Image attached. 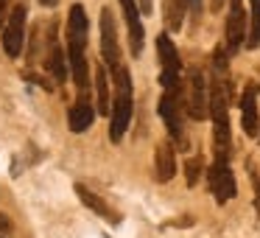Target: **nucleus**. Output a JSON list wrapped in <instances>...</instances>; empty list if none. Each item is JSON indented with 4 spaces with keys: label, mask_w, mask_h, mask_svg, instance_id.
<instances>
[{
    "label": "nucleus",
    "mask_w": 260,
    "mask_h": 238,
    "mask_svg": "<svg viewBox=\"0 0 260 238\" xmlns=\"http://www.w3.org/2000/svg\"><path fill=\"white\" fill-rule=\"evenodd\" d=\"M92 121H95V109L90 107V98H79L68 112L70 132H76V135H79V132H87L92 126Z\"/></svg>",
    "instance_id": "4468645a"
},
{
    "label": "nucleus",
    "mask_w": 260,
    "mask_h": 238,
    "mask_svg": "<svg viewBox=\"0 0 260 238\" xmlns=\"http://www.w3.org/2000/svg\"><path fill=\"white\" fill-rule=\"evenodd\" d=\"M249 176L254 182V204H257V213H260V174L257 171H249Z\"/></svg>",
    "instance_id": "412c9836"
},
{
    "label": "nucleus",
    "mask_w": 260,
    "mask_h": 238,
    "mask_svg": "<svg viewBox=\"0 0 260 238\" xmlns=\"http://www.w3.org/2000/svg\"><path fill=\"white\" fill-rule=\"evenodd\" d=\"M241 121H243V132L246 135H257V87L246 84L241 96Z\"/></svg>",
    "instance_id": "f8f14e48"
},
{
    "label": "nucleus",
    "mask_w": 260,
    "mask_h": 238,
    "mask_svg": "<svg viewBox=\"0 0 260 238\" xmlns=\"http://www.w3.org/2000/svg\"><path fill=\"white\" fill-rule=\"evenodd\" d=\"M185 6L190 9V12L196 14V17H199V14H202V0H185Z\"/></svg>",
    "instance_id": "5701e85b"
},
{
    "label": "nucleus",
    "mask_w": 260,
    "mask_h": 238,
    "mask_svg": "<svg viewBox=\"0 0 260 238\" xmlns=\"http://www.w3.org/2000/svg\"><path fill=\"white\" fill-rule=\"evenodd\" d=\"M101 53H104V65L112 68V73L120 65V48H118V31H115V20H112V12L104 9L101 12Z\"/></svg>",
    "instance_id": "423d86ee"
},
{
    "label": "nucleus",
    "mask_w": 260,
    "mask_h": 238,
    "mask_svg": "<svg viewBox=\"0 0 260 238\" xmlns=\"http://www.w3.org/2000/svg\"><path fill=\"white\" fill-rule=\"evenodd\" d=\"M199 174H202V157L187 160V163H185V180H187V185H196Z\"/></svg>",
    "instance_id": "aec40b11"
},
{
    "label": "nucleus",
    "mask_w": 260,
    "mask_h": 238,
    "mask_svg": "<svg viewBox=\"0 0 260 238\" xmlns=\"http://www.w3.org/2000/svg\"><path fill=\"white\" fill-rule=\"evenodd\" d=\"M25 20H28V6L25 3H17L9 14V23H6V31H3V51L9 56H20L23 53V45H25Z\"/></svg>",
    "instance_id": "20e7f679"
},
{
    "label": "nucleus",
    "mask_w": 260,
    "mask_h": 238,
    "mask_svg": "<svg viewBox=\"0 0 260 238\" xmlns=\"http://www.w3.org/2000/svg\"><path fill=\"white\" fill-rule=\"evenodd\" d=\"M9 23V0H0V25Z\"/></svg>",
    "instance_id": "4be33fe9"
},
{
    "label": "nucleus",
    "mask_w": 260,
    "mask_h": 238,
    "mask_svg": "<svg viewBox=\"0 0 260 238\" xmlns=\"http://www.w3.org/2000/svg\"><path fill=\"white\" fill-rule=\"evenodd\" d=\"M76 193H79V199H81V202H84V204H87V207H90L95 216H101V219L112 221V224H118V221H120V216L115 213V210L109 207V204L104 202V199L98 196V193H92L87 185H81V182H79V185H76Z\"/></svg>",
    "instance_id": "2eb2a0df"
},
{
    "label": "nucleus",
    "mask_w": 260,
    "mask_h": 238,
    "mask_svg": "<svg viewBox=\"0 0 260 238\" xmlns=\"http://www.w3.org/2000/svg\"><path fill=\"white\" fill-rule=\"evenodd\" d=\"M221 3H224V0H213V9H221Z\"/></svg>",
    "instance_id": "bb28decb"
},
{
    "label": "nucleus",
    "mask_w": 260,
    "mask_h": 238,
    "mask_svg": "<svg viewBox=\"0 0 260 238\" xmlns=\"http://www.w3.org/2000/svg\"><path fill=\"white\" fill-rule=\"evenodd\" d=\"M40 3H42V6H48V9H53V6L59 3V0H40Z\"/></svg>",
    "instance_id": "a878e982"
},
{
    "label": "nucleus",
    "mask_w": 260,
    "mask_h": 238,
    "mask_svg": "<svg viewBox=\"0 0 260 238\" xmlns=\"http://www.w3.org/2000/svg\"><path fill=\"white\" fill-rule=\"evenodd\" d=\"M207 176H210V191H213V196L218 204L230 202V199L235 196V176H232L230 163H226L224 157H215V163H213V168H210Z\"/></svg>",
    "instance_id": "39448f33"
},
{
    "label": "nucleus",
    "mask_w": 260,
    "mask_h": 238,
    "mask_svg": "<svg viewBox=\"0 0 260 238\" xmlns=\"http://www.w3.org/2000/svg\"><path fill=\"white\" fill-rule=\"evenodd\" d=\"M87 45V14L76 3L68 14V51H84Z\"/></svg>",
    "instance_id": "1a4fd4ad"
},
{
    "label": "nucleus",
    "mask_w": 260,
    "mask_h": 238,
    "mask_svg": "<svg viewBox=\"0 0 260 238\" xmlns=\"http://www.w3.org/2000/svg\"><path fill=\"white\" fill-rule=\"evenodd\" d=\"M112 76H115V101H112V118H109V137H112V143H118L132 121V79L126 68H118Z\"/></svg>",
    "instance_id": "f03ea898"
},
{
    "label": "nucleus",
    "mask_w": 260,
    "mask_h": 238,
    "mask_svg": "<svg viewBox=\"0 0 260 238\" xmlns=\"http://www.w3.org/2000/svg\"><path fill=\"white\" fill-rule=\"evenodd\" d=\"M68 59H64V53H62V48H59V42H56V37H51V51H48V68H51V73H53V79L56 81H64L68 79Z\"/></svg>",
    "instance_id": "f3484780"
},
{
    "label": "nucleus",
    "mask_w": 260,
    "mask_h": 238,
    "mask_svg": "<svg viewBox=\"0 0 260 238\" xmlns=\"http://www.w3.org/2000/svg\"><path fill=\"white\" fill-rule=\"evenodd\" d=\"M120 9H123V17H126V25H129V45H132V53L140 56L143 51V23H140V6L135 0H120Z\"/></svg>",
    "instance_id": "9d476101"
},
{
    "label": "nucleus",
    "mask_w": 260,
    "mask_h": 238,
    "mask_svg": "<svg viewBox=\"0 0 260 238\" xmlns=\"http://www.w3.org/2000/svg\"><path fill=\"white\" fill-rule=\"evenodd\" d=\"M230 96H226V79L213 76L210 81V115H213V132H215V157H230Z\"/></svg>",
    "instance_id": "f257e3e1"
},
{
    "label": "nucleus",
    "mask_w": 260,
    "mask_h": 238,
    "mask_svg": "<svg viewBox=\"0 0 260 238\" xmlns=\"http://www.w3.org/2000/svg\"><path fill=\"white\" fill-rule=\"evenodd\" d=\"M95 93H98V112L109 115L112 112V101H109V79H107V68L104 65L95 68Z\"/></svg>",
    "instance_id": "dca6fc26"
},
{
    "label": "nucleus",
    "mask_w": 260,
    "mask_h": 238,
    "mask_svg": "<svg viewBox=\"0 0 260 238\" xmlns=\"http://www.w3.org/2000/svg\"><path fill=\"white\" fill-rule=\"evenodd\" d=\"M226 48L230 53H235L243 45L246 37V12H243V0H230V14H226Z\"/></svg>",
    "instance_id": "6e6552de"
},
{
    "label": "nucleus",
    "mask_w": 260,
    "mask_h": 238,
    "mask_svg": "<svg viewBox=\"0 0 260 238\" xmlns=\"http://www.w3.org/2000/svg\"><path fill=\"white\" fill-rule=\"evenodd\" d=\"M9 230H12V224H9V219H6V216L0 213V232H9Z\"/></svg>",
    "instance_id": "393cba45"
},
{
    "label": "nucleus",
    "mask_w": 260,
    "mask_h": 238,
    "mask_svg": "<svg viewBox=\"0 0 260 238\" xmlns=\"http://www.w3.org/2000/svg\"><path fill=\"white\" fill-rule=\"evenodd\" d=\"M159 118L165 121L171 137L185 148L187 140H185V129H182V98H174V96H165L162 93V98H159Z\"/></svg>",
    "instance_id": "0eeeda50"
},
{
    "label": "nucleus",
    "mask_w": 260,
    "mask_h": 238,
    "mask_svg": "<svg viewBox=\"0 0 260 238\" xmlns=\"http://www.w3.org/2000/svg\"><path fill=\"white\" fill-rule=\"evenodd\" d=\"M157 56H159V65H162V76H179L182 62H179V53H176L168 34L157 37Z\"/></svg>",
    "instance_id": "ddd939ff"
},
{
    "label": "nucleus",
    "mask_w": 260,
    "mask_h": 238,
    "mask_svg": "<svg viewBox=\"0 0 260 238\" xmlns=\"http://www.w3.org/2000/svg\"><path fill=\"white\" fill-rule=\"evenodd\" d=\"M0 238H3V235H0Z\"/></svg>",
    "instance_id": "cd10ccee"
},
{
    "label": "nucleus",
    "mask_w": 260,
    "mask_h": 238,
    "mask_svg": "<svg viewBox=\"0 0 260 238\" xmlns=\"http://www.w3.org/2000/svg\"><path fill=\"white\" fill-rule=\"evenodd\" d=\"M176 174V157H174V146L168 140L157 143V152H154V176L157 182H171Z\"/></svg>",
    "instance_id": "9b49d317"
},
{
    "label": "nucleus",
    "mask_w": 260,
    "mask_h": 238,
    "mask_svg": "<svg viewBox=\"0 0 260 238\" xmlns=\"http://www.w3.org/2000/svg\"><path fill=\"white\" fill-rule=\"evenodd\" d=\"M137 6H140V12H143V14H151L154 0H137Z\"/></svg>",
    "instance_id": "b1692460"
},
{
    "label": "nucleus",
    "mask_w": 260,
    "mask_h": 238,
    "mask_svg": "<svg viewBox=\"0 0 260 238\" xmlns=\"http://www.w3.org/2000/svg\"><path fill=\"white\" fill-rule=\"evenodd\" d=\"M185 0H165V23L171 31H179L185 23Z\"/></svg>",
    "instance_id": "a211bd4d"
},
{
    "label": "nucleus",
    "mask_w": 260,
    "mask_h": 238,
    "mask_svg": "<svg viewBox=\"0 0 260 238\" xmlns=\"http://www.w3.org/2000/svg\"><path fill=\"white\" fill-rule=\"evenodd\" d=\"M252 6V17H249V37H246V48H257L260 45V0H249Z\"/></svg>",
    "instance_id": "6ab92c4d"
},
{
    "label": "nucleus",
    "mask_w": 260,
    "mask_h": 238,
    "mask_svg": "<svg viewBox=\"0 0 260 238\" xmlns=\"http://www.w3.org/2000/svg\"><path fill=\"white\" fill-rule=\"evenodd\" d=\"M185 107L190 112L193 121H202L210 115V96H207V81H204L202 70L190 68L187 73V96H185Z\"/></svg>",
    "instance_id": "7ed1b4c3"
}]
</instances>
